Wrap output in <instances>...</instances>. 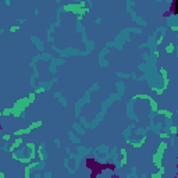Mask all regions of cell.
<instances>
[{"instance_id": "6da1fadb", "label": "cell", "mask_w": 178, "mask_h": 178, "mask_svg": "<svg viewBox=\"0 0 178 178\" xmlns=\"http://www.w3.org/2000/svg\"><path fill=\"white\" fill-rule=\"evenodd\" d=\"M170 11L174 13V14H178V0L173 1V4H171V7H170Z\"/></svg>"}]
</instances>
